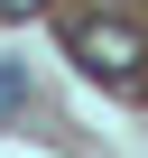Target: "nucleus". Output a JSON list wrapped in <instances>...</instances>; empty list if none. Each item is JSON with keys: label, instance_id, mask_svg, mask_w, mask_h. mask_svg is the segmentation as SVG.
Here are the masks:
<instances>
[{"label": "nucleus", "instance_id": "obj_1", "mask_svg": "<svg viewBox=\"0 0 148 158\" xmlns=\"http://www.w3.org/2000/svg\"><path fill=\"white\" fill-rule=\"evenodd\" d=\"M74 56H84V74H102V84H130L139 74V28L130 19H84L74 28Z\"/></svg>", "mask_w": 148, "mask_h": 158}, {"label": "nucleus", "instance_id": "obj_2", "mask_svg": "<svg viewBox=\"0 0 148 158\" xmlns=\"http://www.w3.org/2000/svg\"><path fill=\"white\" fill-rule=\"evenodd\" d=\"M19 102H28V65H19V56H0V121H10Z\"/></svg>", "mask_w": 148, "mask_h": 158}, {"label": "nucleus", "instance_id": "obj_3", "mask_svg": "<svg viewBox=\"0 0 148 158\" xmlns=\"http://www.w3.org/2000/svg\"><path fill=\"white\" fill-rule=\"evenodd\" d=\"M28 10H46V0H0V19H28Z\"/></svg>", "mask_w": 148, "mask_h": 158}]
</instances>
